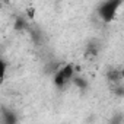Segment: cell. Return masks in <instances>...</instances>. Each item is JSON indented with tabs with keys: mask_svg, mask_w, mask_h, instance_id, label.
<instances>
[{
	"mask_svg": "<svg viewBox=\"0 0 124 124\" xmlns=\"http://www.w3.org/2000/svg\"><path fill=\"white\" fill-rule=\"evenodd\" d=\"M112 92H114L117 96H123V93H124V88H123V85L112 86Z\"/></svg>",
	"mask_w": 124,
	"mask_h": 124,
	"instance_id": "10",
	"label": "cell"
},
{
	"mask_svg": "<svg viewBox=\"0 0 124 124\" xmlns=\"http://www.w3.org/2000/svg\"><path fill=\"white\" fill-rule=\"evenodd\" d=\"M98 51H99V48H98L95 44H89V45L86 47V55H89V57L98 55Z\"/></svg>",
	"mask_w": 124,
	"mask_h": 124,
	"instance_id": "6",
	"label": "cell"
},
{
	"mask_svg": "<svg viewBox=\"0 0 124 124\" xmlns=\"http://www.w3.org/2000/svg\"><path fill=\"white\" fill-rule=\"evenodd\" d=\"M57 73L66 80V83H69V82H72V79L75 78L76 69H75L73 64H64V66H61L60 69H57Z\"/></svg>",
	"mask_w": 124,
	"mask_h": 124,
	"instance_id": "2",
	"label": "cell"
},
{
	"mask_svg": "<svg viewBox=\"0 0 124 124\" xmlns=\"http://www.w3.org/2000/svg\"><path fill=\"white\" fill-rule=\"evenodd\" d=\"M109 124H123V114L118 112V114L112 115V118L109 120Z\"/></svg>",
	"mask_w": 124,
	"mask_h": 124,
	"instance_id": "9",
	"label": "cell"
},
{
	"mask_svg": "<svg viewBox=\"0 0 124 124\" xmlns=\"http://www.w3.org/2000/svg\"><path fill=\"white\" fill-rule=\"evenodd\" d=\"M6 70H8V64H6V61L0 58V83H2V80L5 79Z\"/></svg>",
	"mask_w": 124,
	"mask_h": 124,
	"instance_id": "8",
	"label": "cell"
},
{
	"mask_svg": "<svg viewBox=\"0 0 124 124\" xmlns=\"http://www.w3.org/2000/svg\"><path fill=\"white\" fill-rule=\"evenodd\" d=\"M26 28V21L23 19V18H18L16 21H15V29L16 31H22V29H25Z\"/></svg>",
	"mask_w": 124,
	"mask_h": 124,
	"instance_id": "7",
	"label": "cell"
},
{
	"mask_svg": "<svg viewBox=\"0 0 124 124\" xmlns=\"http://www.w3.org/2000/svg\"><path fill=\"white\" fill-rule=\"evenodd\" d=\"M72 82H73V85H75L76 88H79V89H82V91H85V89L89 88V82H88L83 76H76V75H75V78L72 79Z\"/></svg>",
	"mask_w": 124,
	"mask_h": 124,
	"instance_id": "5",
	"label": "cell"
},
{
	"mask_svg": "<svg viewBox=\"0 0 124 124\" xmlns=\"http://www.w3.org/2000/svg\"><path fill=\"white\" fill-rule=\"evenodd\" d=\"M107 80L109 83H112V86H117V85H123V72L118 70V69H109L107 70Z\"/></svg>",
	"mask_w": 124,
	"mask_h": 124,
	"instance_id": "3",
	"label": "cell"
},
{
	"mask_svg": "<svg viewBox=\"0 0 124 124\" xmlns=\"http://www.w3.org/2000/svg\"><path fill=\"white\" fill-rule=\"evenodd\" d=\"M0 120H2V124H18V121H19L18 114L12 109H3L2 115H0Z\"/></svg>",
	"mask_w": 124,
	"mask_h": 124,
	"instance_id": "4",
	"label": "cell"
},
{
	"mask_svg": "<svg viewBox=\"0 0 124 124\" xmlns=\"http://www.w3.org/2000/svg\"><path fill=\"white\" fill-rule=\"evenodd\" d=\"M123 5L121 0H108V2H104L101 3L99 9H98V13H99V18L105 22V23H109L115 19L117 13H118V8Z\"/></svg>",
	"mask_w": 124,
	"mask_h": 124,
	"instance_id": "1",
	"label": "cell"
},
{
	"mask_svg": "<svg viewBox=\"0 0 124 124\" xmlns=\"http://www.w3.org/2000/svg\"><path fill=\"white\" fill-rule=\"evenodd\" d=\"M28 18H34V9H28Z\"/></svg>",
	"mask_w": 124,
	"mask_h": 124,
	"instance_id": "11",
	"label": "cell"
}]
</instances>
